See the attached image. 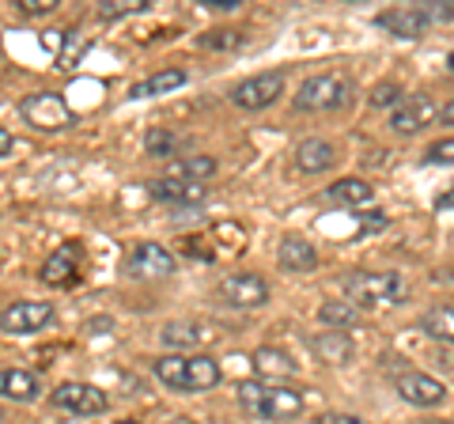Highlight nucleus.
Segmentation results:
<instances>
[{
    "label": "nucleus",
    "instance_id": "1",
    "mask_svg": "<svg viewBox=\"0 0 454 424\" xmlns=\"http://www.w3.org/2000/svg\"><path fill=\"white\" fill-rule=\"evenodd\" d=\"M340 288H345V300L352 307H367V310L397 307V303L409 300V280L402 273H390V270H382V273L352 270V273L340 277Z\"/></svg>",
    "mask_w": 454,
    "mask_h": 424
},
{
    "label": "nucleus",
    "instance_id": "2",
    "mask_svg": "<svg viewBox=\"0 0 454 424\" xmlns=\"http://www.w3.org/2000/svg\"><path fill=\"white\" fill-rule=\"evenodd\" d=\"M235 398L250 417H262V420H292L303 413L300 390L273 387V383H262V379H243V383L235 387Z\"/></svg>",
    "mask_w": 454,
    "mask_h": 424
},
{
    "label": "nucleus",
    "instance_id": "3",
    "mask_svg": "<svg viewBox=\"0 0 454 424\" xmlns=\"http://www.w3.org/2000/svg\"><path fill=\"white\" fill-rule=\"evenodd\" d=\"M348 98H352V80L345 73H318L300 83L292 106L303 110V114H325V110L348 106Z\"/></svg>",
    "mask_w": 454,
    "mask_h": 424
},
{
    "label": "nucleus",
    "instance_id": "4",
    "mask_svg": "<svg viewBox=\"0 0 454 424\" xmlns=\"http://www.w3.org/2000/svg\"><path fill=\"white\" fill-rule=\"evenodd\" d=\"M20 118L42 133H57V130H65V125L76 122V110L57 91H35V95L20 98Z\"/></svg>",
    "mask_w": 454,
    "mask_h": 424
},
{
    "label": "nucleus",
    "instance_id": "5",
    "mask_svg": "<svg viewBox=\"0 0 454 424\" xmlns=\"http://www.w3.org/2000/svg\"><path fill=\"white\" fill-rule=\"evenodd\" d=\"M175 273V254L160 243H137L125 254V277L133 280H163Z\"/></svg>",
    "mask_w": 454,
    "mask_h": 424
},
{
    "label": "nucleus",
    "instance_id": "6",
    "mask_svg": "<svg viewBox=\"0 0 454 424\" xmlns=\"http://www.w3.org/2000/svg\"><path fill=\"white\" fill-rule=\"evenodd\" d=\"M284 95V73H258L231 88V103L239 110H265Z\"/></svg>",
    "mask_w": 454,
    "mask_h": 424
},
{
    "label": "nucleus",
    "instance_id": "7",
    "mask_svg": "<svg viewBox=\"0 0 454 424\" xmlns=\"http://www.w3.org/2000/svg\"><path fill=\"white\" fill-rule=\"evenodd\" d=\"M50 402L57 409H65V413H76V417H98L110 405L106 390H98L91 383H61V387L53 390Z\"/></svg>",
    "mask_w": 454,
    "mask_h": 424
},
{
    "label": "nucleus",
    "instance_id": "8",
    "mask_svg": "<svg viewBox=\"0 0 454 424\" xmlns=\"http://www.w3.org/2000/svg\"><path fill=\"white\" fill-rule=\"evenodd\" d=\"M216 292L227 300V307H235V310L265 307V300H269V285H265V277H258V273H231V277H223Z\"/></svg>",
    "mask_w": 454,
    "mask_h": 424
},
{
    "label": "nucleus",
    "instance_id": "9",
    "mask_svg": "<svg viewBox=\"0 0 454 424\" xmlns=\"http://www.w3.org/2000/svg\"><path fill=\"white\" fill-rule=\"evenodd\" d=\"M53 322V307L50 303H38V300H20V303H8L0 310V330L8 337L16 334H35L42 326H50Z\"/></svg>",
    "mask_w": 454,
    "mask_h": 424
},
{
    "label": "nucleus",
    "instance_id": "10",
    "mask_svg": "<svg viewBox=\"0 0 454 424\" xmlns=\"http://www.w3.org/2000/svg\"><path fill=\"white\" fill-rule=\"evenodd\" d=\"M394 387H397V394H402V402L420 405V409H432L439 402H447V387L439 383V379L424 375V372H402V375H394Z\"/></svg>",
    "mask_w": 454,
    "mask_h": 424
},
{
    "label": "nucleus",
    "instance_id": "11",
    "mask_svg": "<svg viewBox=\"0 0 454 424\" xmlns=\"http://www.w3.org/2000/svg\"><path fill=\"white\" fill-rule=\"evenodd\" d=\"M375 23L382 31H390L394 38H420V35H428L435 16L428 8H390V12H379Z\"/></svg>",
    "mask_w": 454,
    "mask_h": 424
},
{
    "label": "nucleus",
    "instance_id": "12",
    "mask_svg": "<svg viewBox=\"0 0 454 424\" xmlns=\"http://www.w3.org/2000/svg\"><path fill=\"white\" fill-rule=\"evenodd\" d=\"M435 114H443V110L435 106V98H432V95H409L405 103L394 110L390 125H394V133H420L424 125H432V122H435Z\"/></svg>",
    "mask_w": 454,
    "mask_h": 424
},
{
    "label": "nucleus",
    "instance_id": "13",
    "mask_svg": "<svg viewBox=\"0 0 454 424\" xmlns=\"http://www.w3.org/2000/svg\"><path fill=\"white\" fill-rule=\"evenodd\" d=\"M148 193L155 201L175 205V208H193L208 197V190L201 182H178V178H155V182H148Z\"/></svg>",
    "mask_w": 454,
    "mask_h": 424
},
{
    "label": "nucleus",
    "instance_id": "14",
    "mask_svg": "<svg viewBox=\"0 0 454 424\" xmlns=\"http://www.w3.org/2000/svg\"><path fill=\"white\" fill-rule=\"evenodd\" d=\"M80 262H83V247L61 243L46 258V265H42V280H46V285H73L76 273H80Z\"/></svg>",
    "mask_w": 454,
    "mask_h": 424
},
{
    "label": "nucleus",
    "instance_id": "15",
    "mask_svg": "<svg viewBox=\"0 0 454 424\" xmlns=\"http://www.w3.org/2000/svg\"><path fill=\"white\" fill-rule=\"evenodd\" d=\"M277 262H280V270L310 273L318 265V250L310 247L303 235H284L280 239V250H277Z\"/></svg>",
    "mask_w": 454,
    "mask_h": 424
},
{
    "label": "nucleus",
    "instance_id": "16",
    "mask_svg": "<svg viewBox=\"0 0 454 424\" xmlns=\"http://www.w3.org/2000/svg\"><path fill=\"white\" fill-rule=\"evenodd\" d=\"M337 160V152L330 140H318V137H307L300 140V148H295V167H300L303 175H318V171H330Z\"/></svg>",
    "mask_w": 454,
    "mask_h": 424
},
{
    "label": "nucleus",
    "instance_id": "17",
    "mask_svg": "<svg viewBox=\"0 0 454 424\" xmlns=\"http://www.w3.org/2000/svg\"><path fill=\"white\" fill-rule=\"evenodd\" d=\"M38 375L27 372V367H4L0 372V394L8 402H35L38 398Z\"/></svg>",
    "mask_w": 454,
    "mask_h": 424
},
{
    "label": "nucleus",
    "instance_id": "18",
    "mask_svg": "<svg viewBox=\"0 0 454 424\" xmlns=\"http://www.w3.org/2000/svg\"><path fill=\"white\" fill-rule=\"evenodd\" d=\"M186 83V73L182 68H163V73H152L148 80H140L129 88V98H155V95H170Z\"/></svg>",
    "mask_w": 454,
    "mask_h": 424
},
{
    "label": "nucleus",
    "instance_id": "19",
    "mask_svg": "<svg viewBox=\"0 0 454 424\" xmlns=\"http://www.w3.org/2000/svg\"><path fill=\"white\" fill-rule=\"evenodd\" d=\"M212 175H216V160L212 155H182V160L167 163V178H178V182H205Z\"/></svg>",
    "mask_w": 454,
    "mask_h": 424
},
{
    "label": "nucleus",
    "instance_id": "20",
    "mask_svg": "<svg viewBox=\"0 0 454 424\" xmlns=\"http://www.w3.org/2000/svg\"><path fill=\"white\" fill-rule=\"evenodd\" d=\"M420 330L443 345H454V303H439L420 315Z\"/></svg>",
    "mask_w": 454,
    "mask_h": 424
},
{
    "label": "nucleus",
    "instance_id": "21",
    "mask_svg": "<svg viewBox=\"0 0 454 424\" xmlns=\"http://www.w3.org/2000/svg\"><path fill=\"white\" fill-rule=\"evenodd\" d=\"M325 197H330L333 205H345V208H356V205H367L375 197V186H367L364 178H340L333 182L330 190H325Z\"/></svg>",
    "mask_w": 454,
    "mask_h": 424
},
{
    "label": "nucleus",
    "instance_id": "22",
    "mask_svg": "<svg viewBox=\"0 0 454 424\" xmlns=\"http://www.w3.org/2000/svg\"><path fill=\"white\" fill-rule=\"evenodd\" d=\"M250 364L254 367H258V372L262 375H269V379H284V375H292L295 372V360L288 357V352H284V349H254L250 352Z\"/></svg>",
    "mask_w": 454,
    "mask_h": 424
},
{
    "label": "nucleus",
    "instance_id": "23",
    "mask_svg": "<svg viewBox=\"0 0 454 424\" xmlns=\"http://www.w3.org/2000/svg\"><path fill=\"white\" fill-rule=\"evenodd\" d=\"M315 352H318V360L325 367H345L356 349H352V342H348L345 334H322L318 342H315Z\"/></svg>",
    "mask_w": 454,
    "mask_h": 424
},
{
    "label": "nucleus",
    "instance_id": "24",
    "mask_svg": "<svg viewBox=\"0 0 454 424\" xmlns=\"http://www.w3.org/2000/svg\"><path fill=\"white\" fill-rule=\"evenodd\" d=\"M160 342L170 345V349H186V345H201V342H212L208 330L201 326V322H167Z\"/></svg>",
    "mask_w": 454,
    "mask_h": 424
},
{
    "label": "nucleus",
    "instance_id": "25",
    "mask_svg": "<svg viewBox=\"0 0 454 424\" xmlns=\"http://www.w3.org/2000/svg\"><path fill=\"white\" fill-rule=\"evenodd\" d=\"M155 367V379H160L163 387H170V390H190V375H186V367H190V357H160L152 364Z\"/></svg>",
    "mask_w": 454,
    "mask_h": 424
},
{
    "label": "nucleus",
    "instance_id": "26",
    "mask_svg": "<svg viewBox=\"0 0 454 424\" xmlns=\"http://www.w3.org/2000/svg\"><path fill=\"white\" fill-rule=\"evenodd\" d=\"M186 375H190V390H212V387H220V379H223L220 364L212 357H190Z\"/></svg>",
    "mask_w": 454,
    "mask_h": 424
},
{
    "label": "nucleus",
    "instance_id": "27",
    "mask_svg": "<svg viewBox=\"0 0 454 424\" xmlns=\"http://www.w3.org/2000/svg\"><path fill=\"white\" fill-rule=\"evenodd\" d=\"M318 318L325 322V326H356L360 310L352 307L348 300H345V303H340V300H330V303H322V307H318Z\"/></svg>",
    "mask_w": 454,
    "mask_h": 424
},
{
    "label": "nucleus",
    "instance_id": "28",
    "mask_svg": "<svg viewBox=\"0 0 454 424\" xmlns=\"http://www.w3.org/2000/svg\"><path fill=\"white\" fill-rule=\"evenodd\" d=\"M175 148H178V137L170 130H163V125L148 130V137H145V152L148 155H155V160H167V155H175Z\"/></svg>",
    "mask_w": 454,
    "mask_h": 424
},
{
    "label": "nucleus",
    "instance_id": "29",
    "mask_svg": "<svg viewBox=\"0 0 454 424\" xmlns=\"http://www.w3.org/2000/svg\"><path fill=\"white\" fill-rule=\"evenodd\" d=\"M197 46H205V50H239L243 46V35L239 31H208L197 38Z\"/></svg>",
    "mask_w": 454,
    "mask_h": 424
},
{
    "label": "nucleus",
    "instance_id": "30",
    "mask_svg": "<svg viewBox=\"0 0 454 424\" xmlns=\"http://www.w3.org/2000/svg\"><path fill=\"white\" fill-rule=\"evenodd\" d=\"M405 91L397 88V83H375V91H372V106H402L405 103Z\"/></svg>",
    "mask_w": 454,
    "mask_h": 424
},
{
    "label": "nucleus",
    "instance_id": "31",
    "mask_svg": "<svg viewBox=\"0 0 454 424\" xmlns=\"http://www.w3.org/2000/svg\"><path fill=\"white\" fill-rule=\"evenodd\" d=\"M424 163H432V167H450V163H454V137L435 140V145L424 152Z\"/></svg>",
    "mask_w": 454,
    "mask_h": 424
},
{
    "label": "nucleus",
    "instance_id": "32",
    "mask_svg": "<svg viewBox=\"0 0 454 424\" xmlns=\"http://www.w3.org/2000/svg\"><path fill=\"white\" fill-rule=\"evenodd\" d=\"M145 8V0H110V4H98V16L103 20H118V16H133V12Z\"/></svg>",
    "mask_w": 454,
    "mask_h": 424
},
{
    "label": "nucleus",
    "instance_id": "33",
    "mask_svg": "<svg viewBox=\"0 0 454 424\" xmlns=\"http://www.w3.org/2000/svg\"><path fill=\"white\" fill-rule=\"evenodd\" d=\"M57 8V0H20V12L23 16H46V12Z\"/></svg>",
    "mask_w": 454,
    "mask_h": 424
},
{
    "label": "nucleus",
    "instance_id": "34",
    "mask_svg": "<svg viewBox=\"0 0 454 424\" xmlns=\"http://www.w3.org/2000/svg\"><path fill=\"white\" fill-rule=\"evenodd\" d=\"M318 424H372V420H364L356 413H322Z\"/></svg>",
    "mask_w": 454,
    "mask_h": 424
},
{
    "label": "nucleus",
    "instance_id": "35",
    "mask_svg": "<svg viewBox=\"0 0 454 424\" xmlns=\"http://www.w3.org/2000/svg\"><path fill=\"white\" fill-rule=\"evenodd\" d=\"M364 232H382L387 228V216H382V212H364Z\"/></svg>",
    "mask_w": 454,
    "mask_h": 424
},
{
    "label": "nucleus",
    "instance_id": "36",
    "mask_svg": "<svg viewBox=\"0 0 454 424\" xmlns=\"http://www.w3.org/2000/svg\"><path fill=\"white\" fill-rule=\"evenodd\" d=\"M201 4H208V8H216V12H235L243 0H201Z\"/></svg>",
    "mask_w": 454,
    "mask_h": 424
},
{
    "label": "nucleus",
    "instance_id": "37",
    "mask_svg": "<svg viewBox=\"0 0 454 424\" xmlns=\"http://www.w3.org/2000/svg\"><path fill=\"white\" fill-rule=\"evenodd\" d=\"M435 208H443V212H447V208H454V186H450L447 193H439V201H435Z\"/></svg>",
    "mask_w": 454,
    "mask_h": 424
},
{
    "label": "nucleus",
    "instance_id": "38",
    "mask_svg": "<svg viewBox=\"0 0 454 424\" xmlns=\"http://www.w3.org/2000/svg\"><path fill=\"white\" fill-rule=\"evenodd\" d=\"M0 155H12V133L0 130Z\"/></svg>",
    "mask_w": 454,
    "mask_h": 424
},
{
    "label": "nucleus",
    "instance_id": "39",
    "mask_svg": "<svg viewBox=\"0 0 454 424\" xmlns=\"http://www.w3.org/2000/svg\"><path fill=\"white\" fill-rule=\"evenodd\" d=\"M439 118H443V122H447V125H454V98H450V103H447V106H443V114H439Z\"/></svg>",
    "mask_w": 454,
    "mask_h": 424
},
{
    "label": "nucleus",
    "instance_id": "40",
    "mask_svg": "<svg viewBox=\"0 0 454 424\" xmlns=\"http://www.w3.org/2000/svg\"><path fill=\"white\" fill-rule=\"evenodd\" d=\"M118 424H140V420H118Z\"/></svg>",
    "mask_w": 454,
    "mask_h": 424
},
{
    "label": "nucleus",
    "instance_id": "41",
    "mask_svg": "<svg viewBox=\"0 0 454 424\" xmlns=\"http://www.w3.org/2000/svg\"><path fill=\"white\" fill-rule=\"evenodd\" d=\"M175 424H197V420H175Z\"/></svg>",
    "mask_w": 454,
    "mask_h": 424
},
{
    "label": "nucleus",
    "instance_id": "42",
    "mask_svg": "<svg viewBox=\"0 0 454 424\" xmlns=\"http://www.w3.org/2000/svg\"><path fill=\"white\" fill-rule=\"evenodd\" d=\"M450 68H454V53H450Z\"/></svg>",
    "mask_w": 454,
    "mask_h": 424
}]
</instances>
